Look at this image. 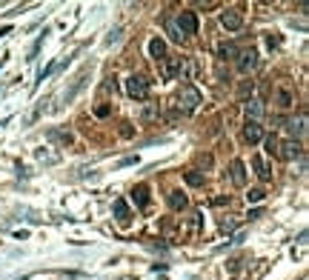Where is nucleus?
Instances as JSON below:
<instances>
[{"label": "nucleus", "mask_w": 309, "mask_h": 280, "mask_svg": "<svg viewBox=\"0 0 309 280\" xmlns=\"http://www.w3.org/2000/svg\"><path fill=\"white\" fill-rule=\"evenodd\" d=\"M172 103H175V112L178 115H192L197 106H200V92H197L195 86L186 83V86H180V92L175 95Z\"/></svg>", "instance_id": "nucleus-1"}, {"label": "nucleus", "mask_w": 309, "mask_h": 280, "mask_svg": "<svg viewBox=\"0 0 309 280\" xmlns=\"http://www.w3.org/2000/svg\"><path fill=\"white\" fill-rule=\"evenodd\" d=\"M149 89H152V83H149V77H143V75H132V77H126V92H129V98L146 100Z\"/></svg>", "instance_id": "nucleus-2"}, {"label": "nucleus", "mask_w": 309, "mask_h": 280, "mask_svg": "<svg viewBox=\"0 0 309 280\" xmlns=\"http://www.w3.org/2000/svg\"><path fill=\"white\" fill-rule=\"evenodd\" d=\"M158 63H161V77L163 80H172L175 75H180V69H183V60H180V57H169V54H166L163 60H158Z\"/></svg>", "instance_id": "nucleus-3"}, {"label": "nucleus", "mask_w": 309, "mask_h": 280, "mask_svg": "<svg viewBox=\"0 0 309 280\" xmlns=\"http://www.w3.org/2000/svg\"><path fill=\"white\" fill-rule=\"evenodd\" d=\"M175 26H178L180 34H197V15L195 12H180Z\"/></svg>", "instance_id": "nucleus-4"}, {"label": "nucleus", "mask_w": 309, "mask_h": 280, "mask_svg": "<svg viewBox=\"0 0 309 280\" xmlns=\"http://www.w3.org/2000/svg\"><path fill=\"white\" fill-rule=\"evenodd\" d=\"M278 157L281 160H295V157H301V143L298 140H283V143H278Z\"/></svg>", "instance_id": "nucleus-5"}, {"label": "nucleus", "mask_w": 309, "mask_h": 280, "mask_svg": "<svg viewBox=\"0 0 309 280\" xmlns=\"http://www.w3.org/2000/svg\"><path fill=\"white\" fill-rule=\"evenodd\" d=\"M221 23H224L226 32H238V29L244 26V15H241L238 9H226V12L221 15Z\"/></svg>", "instance_id": "nucleus-6"}, {"label": "nucleus", "mask_w": 309, "mask_h": 280, "mask_svg": "<svg viewBox=\"0 0 309 280\" xmlns=\"http://www.w3.org/2000/svg\"><path fill=\"white\" fill-rule=\"evenodd\" d=\"M255 66H258V51L255 49H246V51L238 54V72H241V75H249Z\"/></svg>", "instance_id": "nucleus-7"}, {"label": "nucleus", "mask_w": 309, "mask_h": 280, "mask_svg": "<svg viewBox=\"0 0 309 280\" xmlns=\"http://www.w3.org/2000/svg\"><path fill=\"white\" fill-rule=\"evenodd\" d=\"M244 140L249 143V146H255V143H260V140H263V129H260V123H252V120H246V126H244Z\"/></svg>", "instance_id": "nucleus-8"}, {"label": "nucleus", "mask_w": 309, "mask_h": 280, "mask_svg": "<svg viewBox=\"0 0 309 280\" xmlns=\"http://www.w3.org/2000/svg\"><path fill=\"white\" fill-rule=\"evenodd\" d=\"M86 77H89V69H83L81 75H78V80L72 83V89H69V92H66L63 98H60V103H72V100H75V95H78V92H81L83 86H86Z\"/></svg>", "instance_id": "nucleus-9"}, {"label": "nucleus", "mask_w": 309, "mask_h": 280, "mask_svg": "<svg viewBox=\"0 0 309 280\" xmlns=\"http://www.w3.org/2000/svg\"><path fill=\"white\" fill-rule=\"evenodd\" d=\"M132 200H135L138 209H146L149 206V186L146 183H138V186L132 189Z\"/></svg>", "instance_id": "nucleus-10"}, {"label": "nucleus", "mask_w": 309, "mask_h": 280, "mask_svg": "<svg viewBox=\"0 0 309 280\" xmlns=\"http://www.w3.org/2000/svg\"><path fill=\"white\" fill-rule=\"evenodd\" d=\"M286 132L292 134L289 140H298V137H304V132H307V115H301L298 120H286Z\"/></svg>", "instance_id": "nucleus-11"}, {"label": "nucleus", "mask_w": 309, "mask_h": 280, "mask_svg": "<svg viewBox=\"0 0 309 280\" xmlns=\"http://www.w3.org/2000/svg\"><path fill=\"white\" fill-rule=\"evenodd\" d=\"M114 217H117V223H120V226H126V223L132 220L129 203H126L123 198H117V200H114Z\"/></svg>", "instance_id": "nucleus-12"}, {"label": "nucleus", "mask_w": 309, "mask_h": 280, "mask_svg": "<svg viewBox=\"0 0 309 280\" xmlns=\"http://www.w3.org/2000/svg\"><path fill=\"white\" fill-rule=\"evenodd\" d=\"M252 166H255V175H258L263 183L272 180V172H269V166H266V160H263L260 154H252Z\"/></svg>", "instance_id": "nucleus-13"}, {"label": "nucleus", "mask_w": 309, "mask_h": 280, "mask_svg": "<svg viewBox=\"0 0 309 280\" xmlns=\"http://www.w3.org/2000/svg\"><path fill=\"white\" fill-rule=\"evenodd\" d=\"M229 178H232L235 186H246V169H244L241 160H232V166H229Z\"/></svg>", "instance_id": "nucleus-14"}, {"label": "nucleus", "mask_w": 309, "mask_h": 280, "mask_svg": "<svg viewBox=\"0 0 309 280\" xmlns=\"http://www.w3.org/2000/svg\"><path fill=\"white\" fill-rule=\"evenodd\" d=\"M260 117H263V103L260 100H246V120L258 123Z\"/></svg>", "instance_id": "nucleus-15"}, {"label": "nucleus", "mask_w": 309, "mask_h": 280, "mask_svg": "<svg viewBox=\"0 0 309 280\" xmlns=\"http://www.w3.org/2000/svg\"><path fill=\"white\" fill-rule=\"evenodd\" d=\"M149 54H152L155 60H163V57H166V40H163V37H152V40H149Z\"/></svg>", "instance_id": "nucleus-16"}, {"label": "nucleus", "mask_w": 309, "mask_h": 280, "mask_svg": "<svg viewBox=\"0 0 309 280\" xmlns=\"http://www.w3.org/2000/svg\"><path fill=\"white\" fill-rule=\"evenodd\" d=\"M278 106H281V109H292L295 106V92L292 89H286V86L278 89Z\"/></svg>", "instance_id": "nucleus-17"}, {"label": "nucleus", "mask_w": 309, "mask_h": 280, "mask_svg": "<svg viewBox=\"0 0 309 280\" xmlns=\"http://www.w3.org/2000/svg\"><path fill=\"white\" fill-rule=\"evenodd\" d=\"M169 206H172L175 212H183V209L189 206V198H186L183 192H169Z\"/></svg>", "instance_id": "nucleus-18"}, {"label": "nucleus", "mask_w": 309, "mask_h": 280, "mask_svg": "<svg viewBox=\"0 0 309 280\" xmlns=\"http://www.w3.org/2000/svg\"><path fill=\"white\" fill-rule=\"evenodd\" d=\"M218 57H221V60L238 57V46H235V43H218Z\"/></svg>", "instance_id": "nucleus-19"}, {"label": "nucleus", "mask_w": 309, "mask_h": 280, "mask_svg": "<svg viewBox=\"0 0 309 280\" xmlns=\"http://www.w3.org/2000/svg\"><path fill=\"white\" fill-rule=\"evenodd\" d=\"M49 140L60 143V146H72V134H69V132H60V129H49Z\"/></svg>", "instance_id": "nucleus-20"}, {"label": "nucleus", "mask_w": 309, "mask_h": 280, "mask_svg": "<svg viewBox=\"0 0 309 280\" xmlns=\"http://www.w3.org/2000/svg\"><path fill=\"white\" fill-rule=\"evenodd\" d=\"M252 92H255L252 80H244L241 86H238V98H241V100H252Z\"/></svg>", "instance_id": "nucleus-21"}, {"label": "nucleus", "mask_w": 309, "mask_h": 280, "mask_svg": "<svg viewBox=\"0 0 309 280\" xmlns=\"http://www.w3.org/2000/svg\"><path fill=\"white\" fill-rule=\"evenodd\" d=\"M37 160L40 163H57V154L49 152V149H37Z\"/></svg>", "instance_id": "nucleus-22"}, {"label": "nucleus", "mask_w": 309, "mask_h": 280, "mask_svg": "<svg viewBox=\"0 0 309 280\" xmlns=\"http://www.w3.org/2000/svg\"><path fill=\"white\" fill-rule=\"evenodd\" d=\"M278 143H281V140H278L275 134L263 137V146H266V152H269V154H278Z\"/></svg>", "instance_id": "nucleus-23"}, {"label": "nucleus", "mask_w": 309, "mask_h": 280, "mask_svg": "<svg viewBox=\"0 0 309 280\" xmlns=\"http://www.w3.org/2000/svg\"><path fill=\"white\" fill-rule=\"evenodd\" d=\"M183 178H186L189 186H203V175H200V172H186Z\"/></svg>", "instance_id": "nucleus-24"}, {"label": "nucleus", "mask_w": 309, "mask_h": 280, "mask_svg": "<svg viewBox=\"0 0 309 280\" xmlns=\"http://www.w3.org/2000/svg\"><path fill=\"white\" fill-rule=\"evenodd\" d=\"M158 115H161V109H158V106H146V109H143V115H140V120L149 123V120H155Z\"/></svg>", "instance_id": "nucleus-25"}, {"label": "nucleus", "mask_w": 309, "mask_h": 280, "mask_svg": "<svg viewBox=\"0 0 309 280\" xmlns=\"http://www.w3.org/2000/svg\"><path fill=\"white\" fill-rule=\"evenodd\" d=\"M263 198H266V192H263V189H249V195H246L249 203H260Z\"/></svg>", "instance_id": "nucleus-26"}, {"label": "nucleus", "mask_w": 309, "mask_h": 280, "mask_svg": "<svg viewBox=\"0 0 309 280\" xmlns=\"http://www.w3.org/2000/svg\"><path fill=\"white\" fill-rule=\"evenodd\" d=\"M109 112H112V106H106V103L95 106V115H98V117H109Z\"/></svg>", "instance_id": "nucleus-27"}, {"label": "nucleus", "mask_w": 309, "mask_h": 280, "mask_svg": "<svg viewBox=\"0 0 309 280\" xmlns=\"http://www.w3.org/2000/svg\"><path fill=\"white\" fill-rule=\"evenodd\" d=\"M166 26H169V34H172V40H180V37H183V34L178 32V26H175V23H166Z\"/></svg>", "instance_id": "nucleus-28"}, {"label": "nucleus", "mask_w": 309, "mask_h": 280, "mask_svg": "<svg viewBox=\"0 0 309 280\" xmlns=\"http://www.w3.org/2000/svg\"><path fill=\"white\" fill-rule=\"evenodd\" d=\"M117 40H120V29H114V32L106 37V46H112V43H117Z\"/></svg>", "instance_id": "nucleus-29"}, {"label": "nucleus", "mask_w": 309, "mask_h": 280, "mask_svg": "<svg viewBox=\"0 0 309 280\" xmlns=\"http://www.w3.org/2000/svg\"><path fill=\"white\" fill-rule=\"evenodd\" d=\"M52 72H55V63H49V66L43 69V72H40V75H37V80H46V77H49Z\"/></svg>", "instance_id": "nucleus-30"}, {"label": "nucleus", "mask_w": 309, "mask_h": 280, "mask_svg": "<svg viewBox=\"0 0 309 280\" xmlns=\"http://www.w3.org/2000/svg\"><path fill=\"white\" fill-rule=\"evenodd\" d=\"M266 43H269V49H272V46H281V37H272V34H269V37H266Z\"/></svg>", "instance_id": "nucleus-31"}, {"label": "nucleus", "mask_w": 309, "mask_h": 280, "mask_svg": "<svg viewBox=\"0 0 309 280\" xmlns=\"http://www.w3.org/2000/svg\"><path fill=\"white\" fill-rule=\"evenodd\" d=\"M200 163H203V169H209V166H212V157H209V154H200Z\"/></svg>", "instance_id": "nucleus-32"}, {"label": "nucleus", "mask_w": 309, "mask_h": 280, "mask_svg": "<svg viewBox=\"0 0 309 280\" xmlns=\"http://www.w3.org/2000/svg\"><path fill=\"white\" fill-rule=\"evenodd\" d=\"M120 132H123V137H132V123H123V129H120Z\"/></svg>", "instance_id": "nucleus-33"}, {"label": "nucleus", "mask_w": 309, "mask_h": 280, "mask_svg": "<svg viewBox=\"0 0 309 280\" xmlns=\"http://www.w3.org/2000/svg\"><path fill=\"white\" fill-rule=\"evenodd\" d=\"M200 9H218V3H215V0H206V3H200Z\"/></svg>", "instance_id": "nucleus-34"}, {"label": "nucleus", "mask_w": 309, "mask_h": 280, "mask_svg": "<svg viewBox=\"0 0 309 280\" xmlns=\"http://www.w3.org/2000/svg\"><path fill=\"white\" fill-rule=\"evenodd\" d=\"M138 163V157H126V160H120V166H135Z\"/></svg>", "instance_id": "nucleus-35"}]
</instances>
